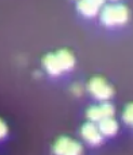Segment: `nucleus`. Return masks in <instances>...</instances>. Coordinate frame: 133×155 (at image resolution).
Here are the masks:
<instances>
[{
	"instance_id": "1",
	"label": "nucleus",
	"mask_w": 133,
	"mask_h": 155,
	"mask_svg": "<svg viewBox=\"0 0 133 155\" xmlns=\"http://www.w3.org/2000/svg\"><path fill=\"white\" fill-rule=\"evenodd\" d=\"M128 18L129 11L123 5H108L101 12V21L106 26L122 25Z\"/></svg>"
},
{
	"instance_id": "2",
	"label": "nucleus",
	"mask_w": 133,
	"mask_h": 155,
	"mask_svg": "<svg viewBox=\"0 0 133 155\" xmlns=\"http://www.w3.org/2000/svg\"><path fill=\"white\" fill-rule=\"evenodd\" d=\"M89 90L97 100H108L113 94V89L102 77H93L89 83Z\"/></svg>"
},
{
	"instance_id": "3",
	"label": "nucleus",
	"mask_w": 133,
	"mask_h": 155,
	"mask_svg": "<svg viewBox=\"0 0 133 155\" xmlns=\"http://www.w3.org/2000/svg\"><path fill=\"white\" fill-rule=\"evenodd\" d=\"M53 151L57 155H80L81 147L79 143L74 140H70L66 137H62L55 142Z\"/></svg>"
},
{
	"instance_id": "4",
	"label": "nucleus",
	"mask_w": 133,
	"mask_h": 155,
	"mask_svg": "<svg viewBox=\"0 0 133 155\" xmlns=\"http://www.w3.org/2000/svg\"><path fill=\"white\" fill-rule=\"evenodd\" d=\"M81 136L88 143L96 145L102 141V136L99 126H95L93 123H86L81 128Z\"/></svg>"
},
{
	"instance_id": "5",
	"label": "nucleus",
	"mask_w": 133,
	"mask_h": 155,
	"mask_svg": "<svg viewBox=\"0 0 133 155\" xmlns=\"http://www.w3.org/2000/svg\"><path fill=\"white\" fill-rule=\"evenodd\" d=\"M44 68L47 70V72L49 74H51V75H60L63 70H62V66L60 64L59 60H57V55L53 54V53H49L44 57Z\"/></svg>"
},
{
	"instance_id": "6",
	"label": "nucleus",
	"mask_w": 133,
	"mask_h": 155,
	"mask_svg": "<svg viewBox=\"0 0 133 155\" xmlns=\"http://www.w3.org/2000/svg\"><path fill=\"white\" fill-rule=\"evenodd\" d=\"M99 129L101 134L104 136H114L118 130V124L116 120H114L112 117L103 118L101 122H99Z\"/></svg>"
},
{
	"instance_id": "7",
	"label": "nucleus",
	"mask_w": 133,
	"mask_h": 155,
	"mask_svg": "<svg viewBox=\"0 0 133 155\" xmlns=\"http://www.w3.org/2000/svg\"><path fill=\"white\" fill-rule=\"evenodd\" d=\"M63 71H69L75 65V59L73 54L67 50H60L55 53Z\"/></svg>"
},
{
	"instance_id": "8",
	"label": "nucleus",
	"mask_w": 133,
	"mask_h": 155,
	"mask_svg": "<svg viewBox=\"0 0 133 155\" xmlns=\"http://www.w3.org/2000/svg\"><path fill=\"white\" fill-rule=\"evenodd\" d=\"M77 8L78 11L81 13L82 15L87 16V18H92L95 16L99 12V8L95 7L94 5L88 1V0H79L77 3Z\"/></svg>"
},
{
	"instance_id": "9",
	"label": "nucleus",
	"mask_w": 133,
	"mask_h": 155,
	"mask_svg": "<svg viewBox=\"0 0 133 155\" xmlns=\"http://www.w3.org/2000/svg\"><path fill=\"white\" fill-rule=\"evenodd\" d=\"M87 117L91 122H101L104 118V115L102 113L101 106H91L87 111Z\"/></svg>"
},
{
	"instance_id": "10",
	"label": "nucleus",
	"mask_w": 133,
	"mask_h": 155,
	"mask_svg": "<svg viewBox=\"0 0 133 155\" xmlns=\"http://www.w3.org/2000/svg\"><path fill=\"white\" fill-rule=\"evenodd\" d=\"M123 120H125L127 124H133V103L129 104L127 107L125 109V112H123Z\"/></svg>"
},
{
	"instance_id": "11",
	"label": "nucleus",
	"mask_w": 133,
	"mask_h": 155,
	"mask_svg": "<svg viewBox=\"0 0 133 155\" xmlns=\"http://www.w3.org/2000/svg\"><path fill=\"white\" fill-rule=\"evenodd\" d=\"M101 110H102V113L104 115V118H107V117H112L115 113V110H114V106L109 103H103L101 104Z\"/></svg>"
},
{
	"instance_id": "12",
	"label": "nucleus",
	"mask_w": 133,
	"mask_h": 155,
	"mask_svg": "<svg viewBox=\"0 0 133 155\" xmlns=\"http://www.w3.org/2000/svg\"><path fill=\"white\" fill-rule=\"evenodd\" d=\"M88 1H90V2L92 3V5H94L95 7H97V8L102 7L105 2V0H88Z\"/></svg>"
},
{
	"instance_id": "13",
	"label": "nucleus",
	"mask_w": 133,
	"mask_h": 155,
	"mask_svg": "<svg viewBox=\"0 0 133 155\" xmlns=\"http://www.w3.org/2000/svg\"><path fill=\"white\" fill-rule=\"evenodd\" d=\"M0 125H1V134H1V137H3V136L5 134V132H7V126H5L3 122H1Z\"/></svg>"
},
{
	"instance_id": "14",
	"label": "nucleus",
	"mask_w": 133,
	"mask_h": 155,
	"mask_svg": "<svg viewBox=\"0 0 133 155\" xmlns=\"http://www.w3.org/2000/svg\"><path fill=\"white\" fill-rule=\"evenodd\" d=\"M113 1H115V0H113Z\"/></svg>"
},
{
	"instance_id": "15",
	"label": "nucleus",
	"mask_w": 133,
	"mask_h": 155,
	"mask_svg": "<svg viewBox=\"0 0 133 155\" xmlns=\"http://www.w3.org/2000/svg\"><path fill=\"white\" fill-rule=\"evenodd\" d=\"M132 126H133V124H132Z\"/></svg>"
}]
</instances>
